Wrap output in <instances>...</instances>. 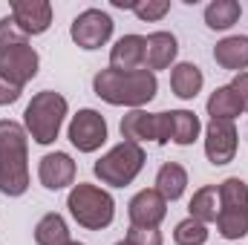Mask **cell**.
Segmentation results:
<instances>
[{"label": "cell", "instance_id": "3957f363", "mask_svg": "<svg viewBox=\"0 0 248 245\" xmlns=\"http://www.w3.org/2000/svg\"><path fill=\"white\" fill-rule=\"evenodd\" d=\"M66 208H69L72 219L87 231H104L116 219V202L98 184H87V182L72 184V190L66 196Z\"/></svg>", "mask_w": 248, "mask_h": 245}, {"label": "cell", "instance_id": "ac0fdd59", "mask_svg": "<svg viewBox=\"0 0 248 245\" xmlns=\"http://www.w3.org/2000/svg\"><path fill=\"white\" fill-rule=\"evenodd\" d=\"M122 138L124 141H156V113L130 110L122 119Z\"/></svg>", "mask_w": 248, "mask_h": 245}, {"label": "cell", "instance_id": "ffe728a7", "mask_svg": "<svg viewBox=\"0 0 248 245\" xmlns=\"http://www.w3.org/2000/svg\"><path fill=\"white\" fill-rule=\"evenodd\" d=\"M187 211H190V216L199 219L202 225L217 222V216H219V184H202V187L190 196Z\"/></svg>", "mask_w": 248, "mask_h": 245}, {"label": "cell", "instance_id": "7402d4cb", "mask_svg": "<svg viewBox=\"0 0 248 245\" xmlns=\"http://www.w3.org/2000/svg\"><path fill=\"white\" fill-rule=\"evenodd\" d=\"M168 119H170V141L173 144L187 147V144H193L199 138L202 124H199L196 113H190V110H170Z\"/></svg>", "mask_w": 248, "mask_h": 245}, {"label": "cell", "instance_id": "d4e9b609", "mask_svg": "<svg viewBox=\"0 0 248 245\" xmlns=\"http://www.w3.org/2000/svg\"><path fill=\"white\" fill-rule=\"evenodd\" d=\"M173 243L176 245H205L208 243V225H202L199 219L187 216L176 225L173 231Z\"/></svg>", "mask_w": 248, "mask_h": 245}, {"label": "cell", "instance_id": "8fae6325", "mask_svg": "<svg viewBox=\"0 0 248 245\" xmlns=\"http://www.w3.org/2000/svg\"><path fill=\"white\" fill-rule=\"evenodd\" d=\"M127 216H130V225L136 228H159L162 219L168 216V199L156 187L139 190L127 205Z\"/></svg>", "mask_w": 248, "mask_h": 245}, {"label": "cell", "instance_id": "6da1fadb", "mask_svg": "<svg viewBox=\"0 0 248 245\" xmlns=\"http://www.w3.org/2000/svg\"><path fill=\"white\" fill-rule=\"evenodd\" d=\"M156 90H159L156 72H150L147 66L136 69V72H116L107 66L93 78V92L113 107L141 110L144 104H150L156 98Z\"/></svg>", "mask_w": 248, "mask_h": 245}, {"label": "cell", "instance_id": "603a6c76", "mask_svg": "<svg viewBox=\"0 0 248 245\" xmlns=\"http://www.w3.org/2000/svg\"><path fill=\"white\" fill-rule=\"evenodd\" d=\"M35 243L38 245H66L69 240V228H66V219L61 214H46L38 219L35 225Z\"/></svg>", "mask_w": 248, "mask_h": 245}, {"label": "cell", "instance_id": "1f68e13d", "mask_svg": "<svg viewBox=\"0 0 248 245\" xmlns=\"http://www.w3.org/2000/svg\"><path fill=\"white\" fill-rule=\"evenodd\" d=\"M66 245H84V243H75V240H72V243H66Z\"/></svg>", "mask_w": 248, "mask_h": 245}, {"label": "cell", "instance_id": "e0dca14e", "mask_svg": "<svg viewBox=\"0 0 248 245\" xmlns=\"http://www.w3.org/2000/svg\"><path fill=\"white\" fill-rule=\"evenodd\" d=\"M202 84H205V75H202V69L196 66V63H176L173 66V72H170V87H173V95L176 98H182V101H190V98H196L199 95V90H202Z\"/></svg>", "mask_w": 248, "mask_h": 245}, {"label": "cell", "instance_id": "30bf717a", "mask_svg": "<svg viewBox=\"0 0 248 245\" xmlns=\"http://www.w3.org/2000/svg\"><path fill=\"white\" fill-rule=\"evenodd\" d=\"M205 156L211 165H228L237 156V127L234 122L211 119L205 127Z\"/></svg>", "mask_w": 248, "mask_h": 245}, {"label": "cell", "instance_id": "8992f818", "mask_svg": "<svg viewBox=\"0 0 248 245\" xmlns=\"http://www.w3.org/2000/svg\"><path fill=\"white\" fill-rule=\"evenodd\" d=\"M147 156H144V147L136 144V141H122L116 144L113 150H107L95 165H93V173L101 179V184H110V187H124L130 184L144 168Z\"/></svg>", "mask_w": 248, "mask_h": 245}, {"label": "cell", "instance_id": "5b68a950", "mask_svg": "<svg viewBox=\"0 0 248 245\" xmlns=\"http://www.w3.org/2000/svg\"><path fill=\"white\" fill-rule=\"evenodd\" d=\"M217 231L222 240H243L248 234V184L240 176H231L219 184Z\"/></svg>", "mask_w": 248, "mask_h": 245}, {"label": "cell", "instance_id": "d6a6232c", "mask_svg": "<svg viewBox=\"0 0 248 245\" xmlns=\"http://www.w3.org/2000/svg\"><path fill=\"white\" fill-rule=\"evenodd\" d=\"M116 245H130V243H127V240H122V243H116Z\"/></svg>", "mask_w": 248, "mask_h": 245}, {"label": "cell", "instance_id": "2e32d148", "mask_svg": "<svg viewBox=\"0 0 248 245\" xmlns=\"http://www.w3.org/2000/svg\"><path fill=\"white\" fill-rule=\"evenodd\" d=\"M214 61L219 63L222 69H234V72L248 69V35L222 38V41L214 46Z\"/></svg>", "mask_w": 248, "mask_h": 245}, {"label": "cell", "instance_id": "484cf974", "mask_svg": "<svg viewBox=\"0 0 248 245\" xmlns=\"http://www.w3.org/2000/svg\"><path fill=\"white\" fill-rule=\"evenodd\" d=\"M133 12H136L139 20L153 23V20H162V17L170 12V0H136Z\"/></svg>", "mask_w": 248, "mask_h": 245}, {"label": "cell", "instance_id": "83f0119b", "mask_svg": "<svg viewBox=\"0 0 248 245\" xmlns=\"http://www.w3.org/2000/svg\"><path fill=\"white\" fill-rule=\"evenodd\" d=\"M124 240H127L130 245H165L159 228H136V225H130Z\"/></svg>", "mask_w": 248, "mask_h": 245}, {"label": "cell", "instance_id": "9c48e42d", "mask_svg": "<svg viewBox=\"0 0 248 245\" xmlns=\"http://www.w3.org/2000/svg\"><path fill=\"white\" fill-rule=\"evenodd\" d=\"M38 66H41V58L29 44L0 49V75L6 81H12L15 87H20V90L38 75Z\"/></svg>", "mask_w": 248, "mask_h": 245}, {"label": "cell", "instance_id": "f546056e", "mask_svg": "<svg viewBox=\"0 0 248 245\" xmlns=\"http://www.w3.org/2000/svg\"><path fill=\"white\" fill-rule=\"evenodd\" d=\"M228 87L237 92V98L243 101V107H246V113H248V72H237L234 81H231Z\"/></svg>", "mask_w": 248, "mask_h": 245}, {"label": "cell", "instance_id": "f1b7e54d", "mask_svg": "<svg viewBox=\"0 0 248 245\" xmlns=\"http://www.w3.org/2000/svg\"><path fill=\"white\" fill-rule=\"evenodd\" d=\"M20 87H15L12 81H6L3 75H0V107H9V104H15L17 98H20Z\"/></svg>", "mask_w": 248, "mask_h": 245}, {"label": "cell", "instance_id": "cb8c5ba5", "mask_svg": "<svg viewBox=\"0 0 248 245\" xmlns=\"http://www.w3.org/2000/svg\"><path fill=\"white\" fill-rule=\"evenodd\" d=\"M243 15V6L237 0H214L205 6V23L208 29H231Z\"/></svg>", "mask_w": 248, "mask_h": 245}, {"label": "cell", "instance_id": "5bb4252c", "mask_svg": "<svg viewBox=\"0 0 248 245\" xmlns=\"http://www.w3.org/2000/svg\"><path fill=\"white\" fill-rule=\"evenodd\" d=\"M144 58H147V38L124 35L110 49V69H116V72H136V69H144Z\"/></svg>", "mask_w": 248, "mask_h": 245}, {"label": "cell", "instance_id": "7a4b0ae2", "mask_svg": "<svg viewBox=\"0 0 248 245\" xmlns=\"http://www.w3.org/2000/svg\"><path fill=\"white\" fill-rule=\"evenodd\" d=\"M29 187V133L12 119H0V193L23 196Z\"/></svg>", "mask_w": 248, "mask_h": 245}, {"label": "cell", "instance_id": "d6986e66", "mask_svg": "<svg viewBox=\"0 0 248 245\" xmlns=\"http://www.w3.org/2000/svg\"><path fill=\"white\" fill-rule=\"evenodd\" d=\"M205 110H208V116H211V119H219V122H234L237 116H243V113H246L243 101L237 98V92H234L231 87H217V90L211 92V98H208Z\"/></svg>", "mask_w": 248, "mask_h": 245}, {"label": "cell", "instance_id": "9a60e30c", "mask_svg": "<svg viewBox=\"0 0 248 245\" xmlns=\"http://www.w3.org/2000/svg\"><path fill=\"white\" fill-rule=\"evenodd\" d=\"M176 52H179L176 35H170V32H153V35H147V58H144V66L150 72L168 69L170 63L176 61Z\"/></svg>", "mask_w": 248, "mask_h": 245}, {"label": "cell", "instance_id": "ba28073f", "mask_svg": "<svg viewBox=\"0 0 248 245\" xmlns=\"http://www.w3.org/2000/svg\"><path fill=\"white\" fill-rule=\"evenodd\" d=\"M72 147H78V153H95L104 141H107V122L98 110H78L69 122L66 130Z\"/></svg>", "mask_w": 248, "mask_h": 245}, {"label": "cell", "instance_id": "44dd1931", "mask_svg": "<svg viewBox=\"0 0 248 245\" xmlns=\"http://www.w3.org/2000/svg\"><path fill=\"white\" fill-rule=\"evenodd\" d=\"M187 187V170L176 162H165L156 173V190L168 199V202H176Z\"/></svg>", "mask_w": 248, "mask_h": 245}, {"label": "cell", "instance_id": "4316f807", "mask_svg": "<svg viewBox=\"0 0 248 245\" xmlns=\"http://www.w3.org/2000/svg\"><path fill=\"white\" fill-rule=\"evenodd\" d=\"M17 44H29V38L17 29V23H15L12 15H9V17L0 20V49H6V46H17Z\"/></svg>", "mask_w": 248, "mask_h": 245}, {"label": "cell", "instance_id": "7c38bea8", "mask_svg": "<svg viewBox=\"0 0 248 245\" xmlns=\"http://www.w3.org/2000/svg\"><path fill=\"white\" fill-rule=\"evenodd\" d=\"M12 20L17 29L29 35H44L52 26V3L49 0H15L12 3Z\"/></svg>", "mask_w": 248, "mask_h": 245}, {"label": "cell", "instance_id": "277c9868", "mask_svg": "<svg viewBox=\"0 0 248 245\" xmlns=\"http://www.w3.org/2000/svg\"><path fill=\"white\" fill-rule=\"evenodd\" d=\"M66 98L55 90H44L38 95H32V101L26 104L23 113V130L38 141V144H52L61 133V124L66 119Z\"/></svg>", "mask_w": 248, "mask_h": 245}, {"label": "cell", "instance_id": "4fadbf2b", "mask_svg": "<svg viewBox=\"0 0 248 245\" xmlns=\"http://www.w3.org/2000/svg\"><path fill=\"white\" fill-rule=\"evenodd\" d=\"M38 179L46 190H61L66 184L75 182V162L69 153H46L41 162H38Z\"/></svg>", "mask_w": 248, "mask_h": 245}, {"label": "cell", "instance_id": "52a82bcc", "mask_svg": "<svg viewBox=\"0 0 248 245\" xmlns=\"http://www.w3.org/2000/svg\"><path fill=\"white\" fill-rule=\"evenodd\" d=\"M113 17L101 9H84L72 26H69V38L81 46V49H101L110 38H113Z\"/></svg>", "mask_w": 248, "mask_h": 245}, {"label": "cell", "instance_id": "4dcf8cb0", "mask_svg": "<svg viewBox=\"0 0 248 245\" xmlns=\"http://www.w3.org/2000/svg\"><path fill=\"white\" fill-rule=\"evenodd\" d=\"M170 141V119L168 113H156V144H168Z\"/></svg>", "mask_w": 248, "mask_h": 245}]
</instances>
